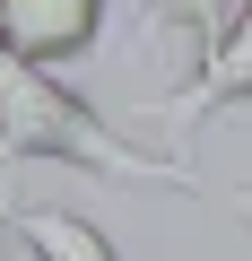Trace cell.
Masks as SVG:
<instances>
[{
    "mask_svg": "<svg viewBox=\"0 0 252 261\" xmlns=\"http://www.w3.org/2000/svg\"><path fill=\"white\" fill-rule=\"evenodd\" d=\"M0 166H70L113 192H200V174L183 157L131 148L78 87H61L52 70H26L9 53H0Z\"/></svg>",
    "mask_w": 252,
    "mask_h": 261,
    "instance_id": "obj_1",
    "label": "cell"
},
{
    "mask_svg": "<svg viewBox=\"0 0 252 261\" xmlns=\"http://www.w3.org/2000/svg\"><path fill=\"white\" fill-rule=\"evenodd\" d=\"M226 105H252V0H235V18L217 27V44L191 61V79L174 96H139V113L165 122L174 140H191V130L209 113H226Z\"/></svg>",
    "mask_w": 252,
    "mask_h": 261,
    "instance_id": "obj_2",
    "label": "cell"
},
{
    "mask_svg": "<svg viewBox=\"0 0 252 261\" xmlns=\"http://www.w3.org/2000/svg\"><path fill=\"white\" fill-rule=\"evenodd\" d=\"M104 44V0H0V53L26 70H70Z\"/></svg>",
    "mask_w": 252,
    "mask_h": 261,
    "instance_id": "obj_3",
    "label": "cell"
},
{
    "mask_svg": "<svg viewBox=\"0 0 252 261\" xmlns=\"http://www.w3.org/2000/svg\"><path fill=\"white\" fill-rule=\"evenodd\" d=\"M9 244H18L26 261H122L113 235H104L96 218H78V209H18V218H9Z\"/></svg>",
    "mask_w": 252,
    "mask_h": 261,
    "instance_id": "obj_4",
    "label": "cell"
},
{
    "mask_svg": "<svg viewBox=\"0 0 252 261\" xmlns=\"http://www.w3.org/2000/svg\"><path fill=\"white\" fill-rule=\"evenodd\" d=\"M235 18V0H148V27H157V44L165 53H183V61H200L209 44H217V27Z\"/></svg>",
    "mask_w": 252,
    "mask_h": 261,
    "instance_id": "obj_5",
    "label": "cell"
},
{
    "mask_svg": "<svg viewBox=\"0 0 252 261\" xmlns=\"http://www.w3.org/2000/svg\"><path fill=\"white\" fill-rule=\"evenodd\" d=\"M9 218H18V166H0V244H9Z\"/></svg>",
    "mask_w": 252,
    "mask_h": 261,
    "instance_id": "obj_6",
    "label": "cell"
},
{
    "mask_svg": "<svg viewBox=\"0 0 252 261\" xmlns=\"http://www.w3.org/2000/svg\"><path fill=\"white\" fill-rule=\"evenodd\" d=\"M226 209H235V218H243V235H252V183H235V192H226Z\"/></svg>",
    "mask_w": 252,
    "mask_h": 261,
    "instance_id": "obj_7",
    "label": "cell"
}]
</instances>
